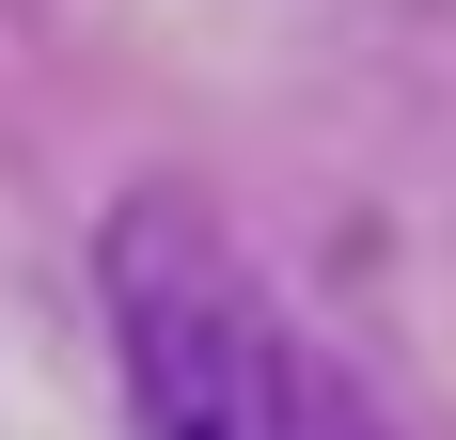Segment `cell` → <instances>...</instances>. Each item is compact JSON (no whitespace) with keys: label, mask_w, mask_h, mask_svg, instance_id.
I'll use <instances>...</instances> for the list:
<instances>
[{"label":"cell","mask_w":456,"mask_h":440,"mask_svg":"<svg viewBox=\"0 0 456 440\" xmlns=\"http://www.w3.org/2000/svg\"><path fill=\"white\" fill-rule=\"evenodd\" d=\"M94 267H110V346H126V440H299L268 299L189 189H126Z\"/></svg>","instance_id":"cell-1"}]
</instances>
